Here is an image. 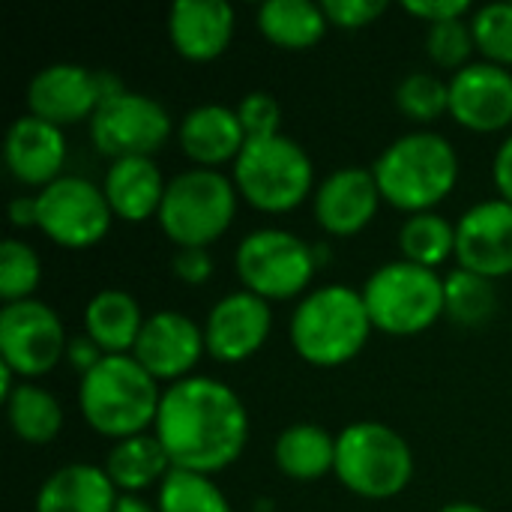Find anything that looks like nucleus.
Here are the masks:
<instances>
[{"instance_id": "nucleus-1", "label": "nucleus", "mask_w": 512, "mask_h": 512, "mask_svg": "<svg viewBox=\"0 0 512 512\" xmlns=\"http://www.w3.org/2000/svg\"><path fill=\"white\" fill-rule=\"evenodd\" d=\"M153 435L162 441L171 468L213 477L243 456L249 414L228 384L189 375L162 390Z\"/></svg>"}, {"instance_id": "nucleus-2", "label": "nucleus", "mask_w": 512, "mask_h": 512, "mask_svg": "<svg viewBox=\"0 0 512 512\" xmlns=\"http://www.w3.org/2000/svg\"><path fill=\"white\" fill-rule=\"evenodd\" d=\"M159 381L132 354H105L78 384V408L90 429L123 441L156 423Z\"/></svg>"}, {"instance_id": "nucleus-3", "label": "nucleus", "mask_w": 512, "mask_h": 512, "mask_svg": "<svg viewBox=\"0 0 512 512\" xmlns=\"http://www.w3.org/2000/svg\"><path fill=\"white\" fill-rule=\"evenodd\" d=\"M381 198L405 213H426L441 204L459 180L456 147L432 129L399 135L372 165Z\"/></svg>"}, {"instance_id": "nucleus-4", "label": "nucleus", "mask_w": 512, "mask_h": 512, "mask_svg": "<svg viewBox=\"0 0 512 512\" xmlns=\"http://www.w3.org/2000/svg\"><path fill=\"white\" fill-rule=\"evenodd\" d=\"M372 330L363 294L351 285H321L309 291L291 315L294 351L321 369L354 360L366 348Z\"/></svg>"}, {"instance_id": "nucleus-5", "label": "nucleus", "mask_w": 512, "mask_h": 512, "mask_svg": "<svg viewBox=\"0 0 512 512\" xmlns=\"http://www.w3.org/2000/svg\"><path fill=\"white\" fill-rule=\"evenodd\" d=\"M333 471L354 495L384 501L408 489L414 477V453L396 429L378 420H360L339 432Z\"/></svg>"}, {"instance_id": "nucleus-6", "label": "nucleus", "mask_w": 512, "mask_h": 512, "mask_svg": "<svg viewBox=\"0 0 512 512\" xmlns=\"http://www.w3.org/2000/svg\"><path fill=\"white\" fill-rule=\"evenodd\" d=\"M237 186L216 168H189L168 180L162 207H159V228L177 249H207L219 240L237 213Z\"/></svg>"}, {"instance_id": "nucleus-7", "label": "nucleus", "mask_w": 512, "mask_h": 512, "mask_svg": "<svg viewBox=\"0 0 512 512\" xmlns=\"http://www.w3.org/2000/svg\"><path fill=\"white\" fill-rule=\"evenodd\" d=\"M237 192L264 213H288L303 204L315 183L312 156L288 135L246 141L231 174Z\"/></svg>"}, {"instance_id": "nucleus-8", "label": "nucleus", "mask_w": 512, "mask_h": 512, "mask_svg": "<svg viewBox=\"0 0 512 512\" xmlns=\"http://www.w3.org/2000/svg\"><path fill=\"white\" fill-rule=\"evenodd\" d=\"M360 294L372 327L387 336H417L444 318V279L405 258L381 264Z\"/></svg>"}, {"instance_id": "nucleus-9", "label": "nucleus", "mask_w": 512, "mask_h": 512, "mask_svg": "<svg viewBox=\"0 0 512 512\" xmlns=\"http://www.w3.org/2000/svg\"><path fill=\"white\" fill-rule=\"evenodd\" d=\"M234 267L246 291L270 303L303 294L318 270V261L303 237L285 228H255L240 240Z\"/></svg>"}, {"instance_id": "nucleus-10", "label": "nucleus", "mask_w": 512, "mask_h": 512, "mask_svg": "<svg viewBox=\"0 0 512 512\" xmlns=\"http://www.w3.org/2000/svg\"><path fill=\"white\" fill-rule=\"evenodd\" d=\"M36 228L63 249H90L111 228V204L105 189L87 177L63 174L36 192Z\"/></svg>"}, {"instance_id": "nucleus-11", "label": "nucleus", "mask_w": 512, "mask_h": 512, "mask_svg": "<svg viewBox=\"0 0 512 512\" xmlns=\"http://www.w3.org/2000/svg\"><path fill=\"white\" fill-rule=\"evenodd\" d=\"M66 345L69 336L63 321L48 303L30 297L3 306L0 363L9 366L21 381L51 372L60 360H66Z\"/></svg>"}, {"instance_id": "nucleus-12", "label": "nucleus", "mask_w": 512, "mask_h": 512, "mask_svg": "<svg viewBox=\"0 0 512 512\" xmlns=\"http://www.w3.org/2000/svg\"><path fill=\"white\" fill-rule=\"evenodd\" d=\"M171 135V114L168 108L144 93L123 90L105 99L93 120L90 138L93 147L105 156L126 159V156H153Z\"/></svg>"}, {"instance_id": "nucleus-13", "label": "nucleus", "mask_w": 512, "mask_h": 512, "mask_svg": "<svg viewBox=\"0 0 512 512\" xmlns=\"http://www.w3.org/2000/svg\"><path fill=\"white\" fill-rule=\"evenodd\" d=\"M204 351H207L204 327H198L189 315L177 309H162L144 321L132 357L156 381L177 384L192 375Z\"/></svg>"}, {"instance_id": "nucleus-14", "label": "nucleus", "mask_w": 512, "mask_h": 512, "mask_svg": "<svg viewBox=\"0 0 512 512\" xmlns=\"http://www.w3.org/2000/svg\"><path fill=\"white\" fill-rule=\"evenodd\" d=\"M459 267L486 279L512 273V204L489 198L468 207L456 225Z\"/></svg>"}, {"instance_id": "nucleus-15", "label": "nucleus", "mask_w": 512, "mask_h": 512, "mask_svg": "<svg viewBox=\"0 0 512 512\" xmlns=\"http://www.w3.org/2000/svg\"><path fill=\"white\" fill-rule=\"evenodd\" d=\"M273 327L270 303L252 291H234L225 294L204 321V342L207 354H213L222 363H240L261 351Z\"/></svg>"}, {"instance_id": "nucleus-16", "label": "nucleus", "mask_w": 512, "mask_h": 512, "mask_svg": "<svg viewBox=\"0 0 512 512\" xmlns=\"http://www.w3.org/2000/svg\"><path fill=\"white\" fill-rule=\"evenodd\" d=\"M99 105H102L99 72L81 63H51L39 69L27 84L30 114L60 129L69 123L93 120Z\"/></svg>"}, {"instance_id": "nucleus-17", "label": "nucleus", "mask_w": 512, "mask_h": 512, "mask_svg": "<svg viewBox=\"0 0 512 512\" xmlns=\"http://www.w3.org/2000/svg\"><path fill=\"white\" fill-rule=\"evenodd\" d=\"M450 114L474 132H498L512 123V72L477 60L450 78Z\"/></svg>"}, {"instance_id": "nucleus-18", "label": "nucleus", "mask_w": 512, "mask_h": 512, "mask_svg": "<svg viewBox=\"0 0 512 512\" xmlns=\"http://www.w3.org/2000/svg\"><path fill=\"white\" fill-rule=\"evenodd\" d=\"M381 201L384 198H381V189H378L372 168L345 165L318 183L315 219L327 234L351 237L375 219Z\"/></svg>"}, {"instance_id": "nucleus-19", "label": "nucleus", "mask_w": 512, "mask_h": 512, "mask_svg": "<svg viewBox=\"0 0 512 512\" xmlns=\"http://www.w3.org/2000/svg\"><path fill=\"white\" fill-rule=\"evenodd\" d=\"M3 156L15 180L45 189L48 183L63 177L60 171L66 165V135L60 126L24 114L6 132Z\"/></svg>"}, {"instance_id": "nucleus-20", "label": "nucleus", "mask_w": 512, "mask_h": 512, "mask_svg": "<svg viewBox=\"0 0 512 512\" xmlns=\"http://www.w3.org/2000/svg\"><path fill=\"white\" fill-rule=\"evenodd\" d=\"M168 36L186 60H213L231 45L234 6L225 0H177L168 12Z\"/></svg>"}, {"instance_id": "nucleus-21", "label": "nucleus", "mask_w": 512, "mask_h": 512, "mask_svg": "<svg viewBox=\"0 0 512 512\" xmlns=\"http://www.w3.org/2000/svg\"><path fill=\"white\" fill-rule=\"evenodd\" d=\"M177 138H180V150L198 168H219L225 162H237L240 150L249 141L237 117V108L216 105V102L186 111Z\"/></svg>"}, {"instance_id": "nucleus-22", "label": "nucleus", "mask_w": 512, "mask_h": 512, "mask_svg": "<svg viewBox=\"0 0 512 512\" xmlns=\"http://www.w3.org/2000/svg\"><path fill=\"white\" fill-rule=\"evenodd\" d=\"M102 189L114 216L123 222H144L159 216L168 183L153 156H126L108 165Z\"/></svg>"}, {"instance_id": "nucleus-23", "label": "nucleus", "mask_w": 512, "mask_h": 512, "mask_svg": "<svg viewBox=\"0 0 512 512\" xmlns=\"http://www.w3.org/2000/svg\"><path fill=\"white\" fill-rule=\"evenodd\" d=\"M120 492L105 468L75 462L57 468L36 492V512H114Z\"/></svg>"}, {"instance_id": "nucleus-24", "label": "nucleus", "mask_w": 512, "mask_h": 512, "mask_svg": "<svg viewBox=\"0 0 512 512\" xmlns=\"http://www.w3.org/2000/svg\"><path fill=\"white\" fill-rule=\"evenodd\" d=\"M144 321L138 300L123 288L93 294L84 309V333L102 348V354H132Z\"/></svg>"}, {"instance_id": "nucleus-25", "label": "nucleus", "mask_w": 512, "mask_h": 512, "mask_svg": "<svg viewBox=\"0 0 512 512\" xmlns=\"http://www.w3.org/2000/svg\"><path fill=\"white\" fill-rule=\"evenodd\" d=\"M273 459L285 477L297 483H312L336 468V438L324 426L294 423L279 432L273 444Z\"/></svg>"}, {"instance_id": "nucleus-26", "label": "nucleus", "mask_w": 512, "mask_h": 512, "mask_svg": "<svg viewBox=\"0 0 512 512\" xmlns=\"http://www.w3.org/2000/svg\"><path fill=\"white\" fill-rule=\"evenodd\" d=\"M171 471L174 468H171V459H168L162 441L147 432L117 441L105 462V474L111 477V483L117 486L120 495H138L156 483L162 486V480Z\"/></svg>"}, {"instance_id": "nucleus-27", "label": "nucleus", "mask_w": 512, "mask_h": 512, "mask_svg": "<svg viewBox=\"0 0 512 512\" xmlns=\"http://www.w3.org/2000/svg\"><path fill=\"white\" fill-rule=\"evenodd\" d=\"M258 30L282 48H312L327 33L330 21L321 3L312 0H267L258 6Z\"/></svg>"}, {"instance_id": "nucleus-28", "label": "nucleus", "mask_w": 512, "mask_h": 512, "mask_svg": "<svg viewBox=\"0 0 512 512\" xmlns=\"http://www.w3.org/2000/svg\"><path fill=\"white\" fill-rule=\"evenodd\" d=\"M6 417L24 444H48L63 429V408L60 402L39 384H15V390L6 399Z\"/></svg>"}, {"instance_id": "nucleus-29", "label": "nucleus", "mask_w": 512, "mask_h": 512, "mask_svg": "<svg viewBox=\"0 0 512 512\" xmlns=\"http://www.w3.org/2000/svg\"><path fill=\"white\" fill-rule=\"evenodd\" d=\"M498 312L495 279L456 267L444 276V318L459 327H483Z\"/></svg>"}, {"instance_id": "nucleus-30", "label": "nucleus", "mask_w": 512, "mask_h": 512, "mask_svg": "<svg viewBox=\"0 0 512 512\" xmlns=\"http://www.w3.org/2000/svg\"><path fill=\"white\" fill-rule=\"evenodd\" d=\"M399 249L405 261L435 270L456 255V225L435 210L414 213L399 228Z\"/></svg>"}, {"instance_id": "nucleus-31", "label": "nucleus", "mask_w": 512, "mask_h": 512, "mask_svg": "<svg viewBox=\"0 0 512 512\" xmlns=\"http://www.w3.org/2000/svg\"><path fill=\"white\" fill-rule=\"evenodd\" d=\"M159 512H234L225 492L204 474L192 471H171L156 498Z\"/></svg>"}, {"instance_id": "nucleus-32", "label": "nucleus", "mask_w": 512, "mask_h": 512, "mask_svg": "<svg viewBox=\"0 0 512 512\" xmlns=\"http://www.w3.org/2000/svg\"><path fill=\"white\" fill-rule=\"evenodd\" d=\"M396 105L417 123H432L450 111V81L432 72H411L396 84Z\"/></svg>"}, {"instance_id": "nucleus-33", "label": "nucleus", "mask_w": 512, "mask_h": 512, "mask_svg": "<svg viewBox=\"0 0 512 512\" xmlns=\"http://www.w3.org/2000/svg\"><path fill=\"white\" fill-rule=\"evenodd\" d=\"M42 282V264L39 255L33 252V246H27L24 240H3L0 246V297L3 306L6 303H18V300H30L33 291Z\"/></svg>"}, {"instance_id": "nucleus-34", "label": "nucleus", "mask_w": 512, "mask_h": 512, "mask_svg": "<svg viewBox=\"0 0 512 512\" xmlns=\"http://www.w3.org/2000/svg\"><path fill=\"white\" fill-rule=\"evenodd\" d=\"M471 30L477 48L489 63L512 66V0L486 3L471 12Z\"/></svg>"}, {"instance_id": "nucleus-35", "label": "nucleus", "mask_w": 512, "mask_h": 512, "mask_svg": "<svg viewBox=\"0 0 512 512\" xmlns=\"http://www.w3.org/2000/svg\"><path fill=\"white\" fill-rule=\"evenodd\" d=\"M474 48H477L474 30H471V21L465 18L438 21V24H429L426 30V54L444 69H456V72L465 69Z\"/></svg>"}, {"instance_id": "nucleus-36", "label": "nucleus", "mask_w": 512, "mask_h": 512, "mask_svg": "<svg viewBox=\"0 0 512 512\" xmlns=\"http://www.w3.org/2000/svg\"><path fill=\"white\" fill-rule=\"evenodd\" d=\"M237 117L243 123V132L249 141L255 138H273L279 135V120H282V108L276 102L273 93L267 90H252L240 99L237 105Z\"/></svg>"}, {"instance_id": "nucleus-37", "label": "nucleus", "mask_w": 512, "mask_h": 512, "mask_svg": "<svg viewBox=\"0 0 512 512\" xmlns=\"http://www.w3.org/2000/svg\"><path fill=\"white\" fill-rule=\"evenodd\" d=\"M321 6L327 12V21L342 30L366 27L387 12V0H324Z\"/></svg>"}, {"instance_id": "nucleus-38", "label": "nucleus", "mask_w": 512, "mask_h": 512, "mask_svg": "<svg viewBox=\"0 0 512 512\" xmlns=\"http://www.w3.org/2000/svg\"><path fill=\"white\" fill-rule=\"evenodd\" d=\"M171 267H174V276L186 285H204L213 276V258L207 249H198V246L177 249Z\"/></svg>"}, {"instance_id": "nucleus-39", "label": "nucleus", "mask_w": 512, "mask_h": 512, "mask_svg": "<svg viewBox=\"0 0 512 512\" xmlns=\"http://www.w3.org/2000/svg\"><path fill=\"white\" fill-rule=\"evenodd\" d=\"M402 9L417 15V18H423L426 24H438V21H450V18H465L468 12H474V6L468 0H405Z\"/></svg>"}, {"instance_id": "nucleus-40", "label": "nucleus", "mask_w": 512, "mask_h": 512, "mask_svg": "<svg viewBox=\"0 0 512 512\" xmlns=\"http://www.w3.org/2000/svg\"><path fill=\"white\" fill-rule=\"evenodd\" d=\"M102 357H105V354H102V348H99L87 333L72 336V339H69V345H66V363H69L72 369H78L81 375H87V372H90Z\"/></svg>"}, {"instance_id": "nucleus-41", "label": "nucleus", "mask_w": 512, "mask_h": 512, "mask_svg": "<svg viewBox=\"0 0 512 512\" xmlns=\"http://www.w3.org/2000/svg\"><path fill=\"white\" fill-rule=\"evenodd\" d=\"M492 177H495V186H498L501 198L512 204V135L498 147V153H495Z\"/></svg>"}, {"instance_id": "nucleus-42", "label": "nucleus", "mask_w": 512, "mask_h": 512, "mask_svg": "<svg viewBox=\"0 0 512 512\" xmlns=\"http://www.w3.org/2000/svg\"><path fill=\"white\" fill-rule=\"evenodd\" d=\"M9 219L15 228H36L39 210H36V195H18L9 204Z\"/></svg>"}, {"instance_id": "nucleus-43", "label": "nucleus", "mask_w": 512, "mask_h": 512, "mask_svg": "<svg viewBox=\"0 0 512 512\" xmlns=\"http://www.w3.org/2000/svg\"><path fill=\"white\" fill-rule=\"evenodd\" d=\"M114 512H159V507L147 504V501L138 498V495H120L117 504H114Z\"/></svg>"}, {"instance_id": "nucleus-44", "label": "nucleus", "mask_w": 512, "mask_h": 512, "mask_svg": "<svg viewBox=\"0 0 512 512\" xmlns=\"http://www.w3.org/2000/svg\"><path fill=\"white\" fill-rule=\"evenodd\" d=\"M438 512H489V510H483L480 504H471V501H453V504L441 507Z\"/></svg>"}]
</instances>
